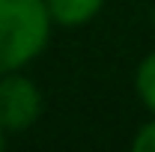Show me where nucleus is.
<instances>
[{
	"mask_svg": "<svg viewBox=\"0 0 155 152\" xmlns=\"http://www.w3.org/2000/svg\"><path fill=\"white\" fill-rule=\"evenodd\" d=\"M107 0H45L54 27H84L104 9Z\"/></svg>",
	"mask_w": 155,
	"mask_h": 152,
	"instance_id": "3",
	"label": "nucleus"
},
{
	"mask_svg": "<svg viewBox=\"0 0 155 152\" xmlns=\"http://www.w3.org/2000/svg\"><path fill=\"white\" fill-rule=\"evenodd\" d=\"M45 111V95L33 78L18 72L0 75V128L9 134H24L39 122Z\"/></svg>",
	"mask_w": 155,
	"mask_h": 152,
	"instance_id": "2",
	"label": "nucleus"
},
{
	"mask_svg": "<svg viewBox=\"0 0 155 152\" xmlns=\"http://www.w3.org/2000/svg\"><path fill=\"white\" fill-rule=\"evenodd\" d=\"M131 149L134 152H155V116H149L131 137Z\"/></svg>",
	"mask_w": 155,
	"mask_h": 152,
	"instance_id": "5",
	"label": "nucleus"
},
{
	"mask_svg": "<svg viewBox=\"0 0 155 152\" xmlns=\"http://www.w3.org/2000/svg\"><path fill=\"white\" fill-rule=\"evenodd\" d=\"M45 0H0V75L27 69L51 42Z\"/></svg>",
	"mask_w": 155,
	"mask_h": 152,
	"instance_id": "1",
	"label": "nucleus"
},
{
	"mask_svg": "<svg viewBox=\"0 0 155 152\" xmlns=\"http://www.w3.org/2000/svg\"><path fill=\"white\" fill-rule=\"evenodd\" d=\"M6 143H9V134H6V131H3V128H0V149H3Z\"/></svg>",
	"mask_w": 155,
	"mask_h": 152,
	"instance_id": "6",
	"label": "nucleus"
},
{
	"mask_svg": "<svg viewBox=\"0 0 155 152\" xmlns=\"http://www.w3.org/2000/svg\"><path fill=\"white\" fill-rule=\"evenodd\" d=\"M134 93L140 98V104L146 107V114L155 116V51H149L146 57L137 63V69H134Z\"/></svg>",
	"mask_w": 155,
	"mask_h": 152,
	"instance_id": "4",
	"label": "nucleus"
}]
</instances>
